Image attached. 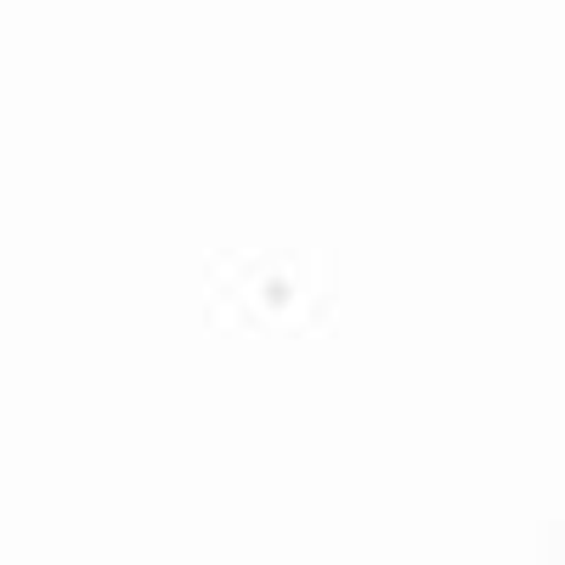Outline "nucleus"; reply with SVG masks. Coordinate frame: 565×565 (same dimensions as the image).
I'll use <instances>...</instances> for the list:
<instances>
[]
</instances>
